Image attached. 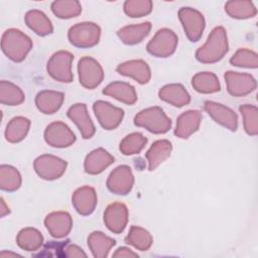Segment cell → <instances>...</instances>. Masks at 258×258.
Instances as JSON below:
<instances>
[{
  "label": "cell",
  "instance_id": "cell-1",
  "mask_svg": "<svg viewBox=\"0 0 258 258\" xmlns=\"http://www.w3.org/2000/svg\"><path fill=\"white\" fill-rule=\"evenodd\" d=\"M229 50L227 31L223 26L215 27L204 45L196 51V58L203 63H215L221 60Z\"/></svg>",
  "mask_w": 258,
  "mask_h": 258
},
{
  "label": "cell",
  "instance_id": "cell-2",
  "mask_svg": "<svg viewBox=\"0 0 258 258\" xmlns=\"http://www.w3.org/2000/svg\"><path fill=\"white\" fill-rule=\"evenodd\" d=\"M1 48L9 59L20 62L32 49V41L30 37L21 30L10 28L2 35Z\"/></svg>",
  "mask_w": 258,
  "mask_h": 258
},
{
  "label": "cell",
  "instance_id": "cell-3",
  "mask_svg": "<svg viewBox=\"0 0 258 258\" xmlns=\"http://www.w3.org/2000/svg\"><path fill=\"white\" fill-rule=\"evenodd\" d=\"M134 124L154 134H164L171 128V120L157 106L140 111L134 117Z\"/></svg>",
  "mask_w": 258,
  "mask_h": 258
},
{
  "label": "cell",
  "instance_id": "cell-4",
  "mask_svg": "<svg viewBox=\"0 0 258 258\" xmlns=\"http://www.w3.org/2000/svg\"><path fill=\"white\" fill-rule=\"evenodd\" d=\"M101 37V28L94 22H81L73 25L68 32L69 41L80 48L97 45Z\"/></svg>",
  "mask_w": 258,
  "mask_h": 258
},
{
  "label": "cell",
  "instance_id": "cell-5",
  "mask_svg": "<svg viewBox=\"0 0 258 258\" xmlns=\"http://www.w3.org/2000/svg\"><path fill=\"white\" fill-rule=\"evenodd\" d=\"M177 43V35L171 29L161 28L147 43L146 49L153 56L168 57L174 53Z\"/></svg>",
  "mask_w": 258,
  "mask_h": 258
},
{
  "label": "cell",
  "instance_id": "cell-6",
  "mask_svg": "<svg viewBox=\"0 0 258 258\" xmlns=\"http://www.w3.org/2000/svg\"><path fill=\"white\" fill-rule=\"evenodd\" d=\"M74 55L67 50H59L53 53L47 61L46 71L48 75L55 81L60 83L73 82L72 63Z\"/></svg>",
  "mask_w": 258,
  "mask_h": 258
},
{
  "label": "cell",
  "instance_id": "cell-7",
  "mask_svg": "<svg viewBox=\"0 0 258 258\" xmlns=\"http://www.w3.org/2000/svg\"><path fill=\"white\" fill-rule=\"evenodd\" d=\"M178 18L188 40L191 42L200 40L206 26L204 15L191 7H181Z\"/></svg>",
  "mask_w": 258,
  "mask_h": 258
},
{
  "label": "cell",
  "instance_id": "cell-8",
  "mask_svg": "<svg viewBox=\"0 0 258 258\" xmlns=\"http://www.w3.org/2000/svg\"><path fill=\"white\" fill-rule=\"evenodd\" d=\"M67 161L51 155L42 154L33 162V168L36 174L45 180H53L59 178L67 169Z\"/></svg>",
  "mask_w": 258,
  "mask_h": 258
},
{
  "label": "cell",
  "instance_id": "cell-9",
  "mask_svg": "<svg viewBox=\"0 0 258 258\" xmlns=\"http://www.w3.org/2000/svg\"><path fill=\"white\" fill-rule=\"evenodd\" d=\"M80 84L89 90L97 88L104 80V71L99 61L91 56H84L78 62Z\"/></svg>",
  "mask_w": 258,
  "mask_h": 258
},
{
  "label": "cell",
  "instance_id": "cell-10",
  "mask_svg": "<svg viewBox=\"0 0 258 258\" xmlns=\"http://www.w3.org/2000/svg\"><path fill=\"white\" fill-rule=\"evenodd\" d=\"M44 140L51 147L66 148L75 143L76 135L66 123L55 121L46 126Z\"/></svg>",
  "mask_w": 258,
  "mask_h": 258
},
{
  "label": "cell",
  "instance_id": "cell-11",
  "mask_svg": "<svg viewBox=\"0 0 258 258\" xmlns=\"http://www.w3.org/2000/svg\"><path fill=\"white\" fill-rule=\"evenodd\" d=\"M93 110L100 125L106 130L116 129L124 117V111L121 108L113 106L106 101L95 102Z\"/></svg>",
  "mask_w": 258,
  "mask_h": 258
},
{
  "label": "cell",
  "instance_id": "cell-12",
  "mask_svg": "<svg viewBox=\"0 0 258 258\" xmlns=\"http://www.w3.org/2000/svg\"><path fill=\"white\" fill-rule=\"evenodd\" d=\"M224 78L227 84L228 93L234 97H244L249 95L257 87L256 80L250 74L228 71Z\"/></svg>",
  "mask_w": 258,
  "mask_h": 258
},
{
  "label": "cell",
  "instance_id": "cell-13",
  "mask_svg": "<svg viewBox=\"0 0 258 258\" xmlns=\"http://www.w3.org/2000/svg\"><path fill=\"white\" fill-rule=\"evenodd\" d=\"M134 184V175L128 165H119L114 168L107 178L108 189L115 194L125 196L129 194Z\"/></svg>",
  "mask_w": 258,
  "mask_h": 258
},
{
  "label": "cell",
  "instance_id": "cell-14",
  "mask_svg": "<svg viewBox=\"0 0 258 258\" xmlns=\"http://www.w3.org/2000/svg\"><path fill=\"white\" fill-rule=\"evenodd\" d=\"M204 109L218 124L224 126L230 131L237 130L238 128L237 114L229 107L213 101H206L204 104Z\"/></svg>",
  "mask_w": 258,
  "mask_h": 258
},
{
  "label": "cell",
  "instance_id": "cell-15",
  "mask_svg": "<svg viewBox=\"0 0 258 258\" xmlns=\"http://www.w3.org/2000/svg\"><path fill=\"white\" fill-rule=\"evenodd\" d=\"M104 223L112 233H122L128 223L127 207L119 202L109 205L104 213Z\"/></svg>",
  "mask_w": 258,
  "mask_h": 258
},
{
  "label": "cell",
  "instance_id": "cell-16",
  "mask_svg": "<svg viewBox=\"0 0 258 258\" xmlns=\"http://www.w3.org/2000/svg\"><path fill=\"white\" fill-rule=\"evenodd\" d=\"M44 226L50 236L60 239L70 234L73 228V219L67 212H52L45 217Z\"/></svg>",
  "mask_w": 258,
  "mask_h": 258
},
{
  "label": "cell",
  "instance_id": "cell-17",
  "mask_svg": "<svg viewBox=\"0 0 258 258\" xmlns=\"http://www.w3.org/2000/svg\"><path fill=\"white\" fill-rule=\"evenodd\" d=\"M67 115L77 125L84 139H90L94 136L96 128L90 118L86 104L78 103L71 106Z\"/></svg>",
  "mask_w": 258,
  "mask_h": 258
},
{
  "label": "cell",
  "instance_id": "cell-18",
  "mask_svg": "<svg viewBox=\"0 0 258 258\" xmlns=\"http://www.w3.org/2000/svg\"><path fill=\"white\" fill-rule=\"evenodd\" d=\"M97 194L94 187L84 185L77 188L72 197V204L75 210L82 216L91 215L97 206Z\"/></svg>",
  "mask_w": 258,
  "mask_h": 258
},
{
  "label": "cell",
  "instance_id": "cell-19",
  "mask_svg": "<svg viewBox=\"0 0 258 258\" xmlns=\"http://www.w3.org/2000/svg\"><path fill=\"white\" fill-rule=\"evenodd\" d=\"M116 71L125 77H130L137 83L144 85L150 81L151 72L150 68L142 59H132L120 63Z\"/></svg>",
  "mask_w": 258,
  "mask_h": 258
},
{
  "label": "cell",
  "instance_id": "cell-20",
  "mask_svg": "<svg viewBox=\"0 0 258 258\" xmlns=\"http://www.w3.org/2000/svg\"><path fill=\"white\" fill-rule=\"evenodd\" d=\"M202 114L198 110H188L180 114L176 120L174 134L182 139L188 138L200 128Z\"/></svg>",
  "mask_w": 258,
  "mask_h": 258
},
{
  "label": "cell",
  "instance_id": "cell-21",
  "mask_svg": "<svg viewBox=\"0 0 258 258\" xmlns=\"http://www.w3.org/2000/svg\"><path fill=\"white\" fill-rule=\"evenodd\" d=\"M114 157L104 148L92 150L85 159L84 168L89 174H99L114 162Z\"/></svg>",
  "mask_w": 258,
  "mask_h": 258
},
{
  "label": "cell",
  "instance_id": "cell-22",
  "mask_svg": "<svg viewBox=\"0 0 258 258\" xmlns=\"http://www.w3.org/2000/svg\"><path fill=\"white\" fill-rule=\"evenodd\" d=\"M158 97L161 101L177 108L183 107L190 102V96L181 84L165 85L159 90Z\"/></svg>",
  "mask_w": 258,
  "mask_h": 258
},
{
  "label": "cell",
  "instance_id": "cell-23",
  "mask_svg": "<svg viewBox=\"0 0 258 258\" xmlns=\"http://www.w3.org/2000/svg\"><path fill=\"white\" fill-rule=\"evenodd\" d=\"M63 100V93L51 90H43L36 95L35 105L41 113L50 115L59 110Z\"/></svg>",
  "mask_w": 258,
  "mask_h": 258
},
{
  "label": "cell",
  "instance_id": "cell-24",
  "mask_svg": "<svg viewBox=\"0 0 258 258\" xmlns=\"http://www.w3.org/2000/svg\"><path fill=\"white\" fill-rule=\"evenodd\" d=\"M103 94L127 105L135 104L138 98L135 88L126 82L110 83L103 90Z\"/></svg>",
  "mask_w": 258,
  "mask_h": 258
},
{
  "label": "cell",
  "instance_id": "cell-25",
  "mask_svg": "<svg viewBox=\"0 0 258 258\" xmlns=\"http://www.w3.org/2000/svg\"><path fill=\"white\" fill-rule=\"evenodd\" d=\"M151 23L149 21L127 25L117 31L119 39L128 45H134L141 42L150 32Z\"/></svg>",
  "mask_w": 258,
  "mask_h": 258
},
{
  "label": "cell",
  "instance_id": "cell-26",
  "mask_svg": "<svg viewBox=\"0 0 258 258\" xmlns=\"http://www.w3.org/2000/svg\"><path fill=\"white\" fill-rule=\"evenodd\" d=\"M172 145L169 140L160 139L156 140L147 150L145 157L148 161V169L150 171L158 167L165 159L170 156Z\"/></svg>",
  "mask_w": 258,
  "mask_h": 258
},
{
  "label": "cell",
  "instance_id": "cell-27",
  "mask_svg": "<svg viewBox=\"0 0 258 258\" xmlns=\"http://www.w3.org/2000/svg\"><path fill=\"white\" fill-rule=\"evenodd\" d=\"M26 25L37 35L46 36L53 31V26L49 18L40 10H30L25 14Z\"/></svg>",
  "mask_w": 258,
  "mask_h": 258
},
{
  "label": "cell",
  "instance_id": "cell-28",
  "mask_svg": "<svg viewBox=\"0 0 258 258\" xmlns=\"http://www.w3.org/2000/svg\"><path fill=\"white\" fill-rule=\"evenodd\" d=\"M116 245V241L100 231L91 233L88 237V246L95 258H105L109 251Z\"/></svg>",
  "mask_w": 258,
  "mask_h": 258
},
{
  "label": "cell",
  "instance_id": "cell-29",
  "mask_svg": "<svg viewBox=\"0 0 258 258\" xmlns=\"http://www.w3.org/2000/svg\"><path fill=\"white\" fill-rule=\"evenodd\" d=\"M30 128V120L22 117L17 116L12 118L5 129V138L8 142L17 143L22 141Z\"/></svg>",
  "mask_w": 258,
  "mask_h": 258
},
{
  "label": "cell",
  "instance_id": "cell-30",
  "mask_svg": "<svg viewBox=\"0 0 258 258\" xmlns=\"http://www.w3.org/2000/svg\"><path fill=\"white\" fill-rule=\"evenodd\" d=\"M192 88L202 94H212L221 90L218 77L211 72H201L191 79Z\"/></svg>",
  "mask_w": 258,
  "mask_h": 258
},
{
  "label": "cell",
  "instance_id": "cell-31",
  "mask_svg": "<svg viewBox=\"0 0 258 258\" xmlns=\"http://www.w3.org/2000/svg\"><path fill=\"white\" fill-rule=\"evenodd\" d=\"M17 245L28 252L38 250L43 243V237L41 233L35 228H24L17 234L16 237Z\"/></svg>",
  "mask_w": 258,
  "mask_h": 258
},
{
  "label": "cell",
  "instance_id": "cell-32",
  "mask_svg": "<svg viewBox=\"0 0 258 258\" xmlns=\"http://www.w3.org/2000/svg\"><path fill=\"white\" fill-rule=\"evenodd\" d=\"M226 13L235 19H247L256 15L257 9L253 2L243 0L228 1L225 4Z\"/></svg>",
  "mask_w": 258,
  "mask_h": 258
},
{
  "label": "cell",
  "instance_id": "cell-33",
  "mask_svg": "<svg viewBox=\"0 0 258 258\" xmlns=\"http://www.w3.org/2000/svg\"><path fill=\"white\" fill-rule=\"evenodd\" d=\"M25 100L22 90L8 81L0 82V102L6 106H18Z\"/></svg>",
  "mask_w": 258,
  "mask_h": 258
},
{
  "label": "cell",
  "instance_id": "cell-34",
  "mask_svg": "<svg viewBox=\"0 0 258 258\" xmlns=\"http://www.w3.org/2000/svg\"><path fill=\"white\" fill-rule=\"evenodd\" d=\"M125 243L133 246L137 250L147 251L152 243L153 238L151 234L139 226H131L129 233L125 237Z\"/></svg>",
  "mask_w": 258,
  "mask_h": 258
},
{
  "label": "cell",
  "instance_id": "cell-35",
  "mask_svg": "<svg viewBox=\"0 0 258 258\" xmlns=\"http://www.w3.org/2000/svg\"><path fill=\"white\" fill-rule=\"evenodd\" d=\"M21 185V175L12 165L0 166V187L5 191H15Z\"/></svg>",
  "mask_w": 258,
  "mask_h": 258
},
{
  "label": "cell",
  "instance_id": "cell-36",
  "mask_svg": "<svg viewBox=\"0 0 258 258\" xmlns=\"http://www.w3.org/2000/svg\"><path fill=\"white\" fill-rule=\"evenodd\" d=\"M51 11L60 19H70L81 14L82 5L76 0H57L51 3Z\"/></svg>",
  "mask_w": 258,
  "mask_h": 258
},
{
  "label": "cell",
  "instance_id": "cell-37",
  "mask_svg": "<svg viewBox=\"0 0 258 258\" xmlns=\"http://www.w3.org/2000/svg\"><path fill=\"white\" fill-rule=\"evenodd\" d=\"M147 138L139 132L131 133L125 136L120 142L119 149L124 155H133L139 153L146 145Z\"/></svg>",
  "mask_w": 258,
  "mask_h": 258
},
{
  "label": "cell",
  "instance_id": "cell-38",
  "mask_svg": "<svg viewBox=\"0 0 258 258\" xmlns=\"http://www.w3.org/2000/svg\"><path fill=\"white\" fill-rule=\"evenodd\" d=\"M243 117V125L246 133L251 136L258 134V109L254 105L245 104L239 107Z\"/></svg>",
  "mask_w": 258,
  "mask_h": 258
},
{
  "label": "cell",
  "instance_id": "cell-39",
  "mask_svg": "<svg viewBox=\"0 0 258 258\" xmlns=\"http://www.w3.org/2000/svg\"><path fill=\"white\" fill-rule=\"evenodd\" d=\"M152 1L150 0H127L124 3V12L127 16L138 18L148 15L152 11Z\"/></svg>",
  "mask_w": 258,
  "mask_h": 258
},
{
  "label": "cell",
  "instance_id": "cell-40",
  "mask_svg": "<svg viewBox=\"0 0 258 258\" xmlns=\"http://www.w3.org/2000/svg\"><path fill=\"white\" fill-rule=\"evenodd\" d=\"M230 62L232 66L235 67L256 69L258 67V55L253 50L247 48H240L230 58Z\"/></svg>",
  "mask_w": 258,
  "mask_h": 258
},
{
  "label": "cell",
  "instance_id": "cell-41",
  "mask_svg": "<svg viewBox=\"0 0 258 258\" xmlns=\"http://www.w3.org/2000/svg\"><path fill=\"white\" fill-rule=\"evenodd\" d=\"M64 256L70 258H85L87 254L79 246L71 244L64 249Z\"/></svg>",
  "mask_w": 258,
  "mask_h": 258
},
{
  "label": "cell",
  "instance_id": "cell-42",
  "mask_svg": "<svg viewBox=\"0 0 258 258\" xmlns=\"http://www.w3.org/2000/svg\"><path fill=\"white\" fill-rule=\"evenodd\" d=\"M113 257H119V258H130V257H138V254L133 252L131 249L127 247H120L118 248L114 253Z\"/></svg>",
  "mask_w": 258,
  "mask_h": 258
},
{
  "label": "cell",
  "instance_id": "cell-43",
  "mask_svg": "<svg viewBox=\"0 0 258 258\" xmlns=\"http://www.w3.org/2000/svg\"><path fill=\"white\" fill-rule=\"evenodd\" d=\"M9 213H10V210H9L8 206H6V203H5L4 199L1 198V204H0V216H1V218L5 217Z\"/></svg>",
  "mask_w": 258,
  "mask_h": 258
},
{
  "label": "cell",
  "instance_id": "cell-44",
  "mask_svg": "<svg viewBox=\"0 0 258 258\" xmlns=\"http://www.w3.org/2000/svg\"><path fill=\"white\" fill-rule=\"evenodd\" d=\"M15 256H20V255L17 254V253L10 252V251H2V252L0 253V257H2V258H6V257H15Z\"/></svg>",
  "mask_w": 258,
  "mask_h": 258
}]
</instances>
